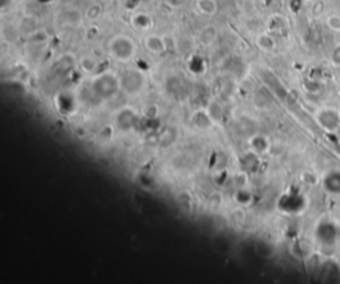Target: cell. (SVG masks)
I'll return each mask as SVG.
<instances>
[{
    "label": "cell",
    "instance_id": "obj_19",
    "mask_svg": "<svg viewBox=\"0 0 340 284\" xmlns=\"http://www.w3.org/2000/svg\"><path fill=\"white\" fill-rule=\"evenodd\" d=\"M170 6H173V7H178V6H181V4L183 3V0H166Z\"/></svg>",
    "mask_w": 340,
    "mask_h": 284
},
{
    "label": "cell",
    "instance_id": "obj_9",
    "mask_svg": "<svg viewBox=\"0 0 340 284\" xmlns=\"http://www.w3.org/2000/svg\"><path fill=\"white\" fill-rule=\"evenodd\" d=\"M132 25L140 31H147L153 27V19L145 12H137L132 16Z\"/></svg>",
    "mask_w": 340,
    "mask_h": 284
},
{
    "label": "cell",
    "instance_id": "obj_12",
    "mask_svg": "<svg viewBox=\"0 0 340 284\" xmlns=\"http://www.w3.org/2000/svg\"><path fill=\"white\" fill-rule=\"evenodd\" d=\"M255 42L258 48L263 49V51H271L275 47V42H274L273 37L270 35H266V33H262V35L258 36Z\"/></svg>",
    "mask_w": 340,
    "mask_h": 284
},
{
    "label": "cell",
    "instance_id": "obj_16",
    "mask_svg": "<svg viewBox=\"0 0 340 284\" xmlns=\"http://www.w3.org/2000/svg\"><path fill=\"white\" fill-rule=\"evenodd\" d=\"M101 12H102L101 6H98V4H92V6H89V7L87 8V11H85V18H87L88 20L95 21L101 16Z\"/></svg>",
    "mask_w": 340,
    "mask_h": 284
},
{
    "label": "cell",
    "instance_id": "obj_7",
    "mask_svg": "<svg viewBox=\"0 0 340 284\" xmlns=\"http://www.w3.org/2000/svg\"><path fill=\"white\" fill-rule=\"evenodd\" d=\"M281 207L288 213H299L305 209V198H301L300 195H296V194L286 195L283 200H281Z\"/></svg>",
    "mask_w": 340,
    "mask_h": 284
},
{
    "label": "cell",
    "instance_id": "obj_1",
    "mask_svg": "<svg viewBox=\"0 0 340 284\" xmlns=\"http://www.w3.org/2000/svg\"><path fill=\"white\" fill-rule=\"evenodd\" d=\"M109 53L113 59L121 63H128L136 56L137 47L132 37L127 35H117L109 42Z\"/></svg>",
    "mask_w": 340,
    "mask_h": 284
},
{
    "label": "cell",
    "instance_id": "obj_4",
    "mask_svg": "<svg viewBox=\"0 0 340 284\" xmlns=\"http://www.w3.org/2000/svg\"><path fill=\"white\" fill-rule=\"evenodd\" d=\"M337 238V230L336 226L331 223V222H322L318 228H316V239L319 240L322 245L331 246L336 242Z\"/></svg>",
    "mask_w": 340,
    "mask_h": 284
},
{
    "label": "cell",
    "instance_id": "obj_5",
    "mask_svg": "<svg viewBox=\"0 0 340 284\" xmlns=\"http://www.w3.org/2000/svg\"><path fill=\"white\" fill-rule=\"evenodd\" d=\"M144 47L152 55H162L168 51V43L165 37L158 35H147L144 40Z\"/></svg>",
    "mask_w": 340,
    "mask_h": 284
},
{
    "label": "cell",
    "instance_id": "obj_8",
    "mask_svg": "<svg viewBox=\"0 0 340 284\" xmlns=\"http://www.w3.org/2000/svg\"><path fill=\"white\" fill-rule=\"evenodd\" d=\"M323 187L327 193L339 195L340 194V172L333 170L323 178Z\"/></svg>",
    "mask_w": 340,
    "mask_h": 284
},
{
    "label": "cell",
    "instance_id": "obj_13",
    "mask_svg": "<svg viewBox=\"0 0 340 284\" xmlns=\"http://www.w3.org/2000/svg\"><path fill=\"white\" fill-rule=\"evenodd\" d=\"M80 68L85 73H93L97 69V60L92 56H84L80 60Z\"/></svg>",
    "mask_w": 340,
    "mask_h": 284
},
{
    "label": "cell",
    "instance_id": "obj_6",
    "mask_svg": "<svg viewBox=\"0 0 340 284\" xmlns=\"http://www.w3.org/2000/svg\"><path fill=\"white\" fill-rule=\"evenodd\" d=\"M318 119H319L320 125L327 130H335L339 127L340 123L339 114L332 109H326V110L320 112Z\"/></svg>",
    "mask_w": 340,
    "mask_h": 284
},
{
    "label": "cell",
    "instance_id": "obj_18",
    "mask_svg": "<svg viewBox=\"0 0 340 284\" xmlns=\"http://www.w3.org/2000/svg\"><path fill=\"white\" fill-rule=\"evenodd\" d=\"M328 24L332 27L333 29H340V16L339 18H330V20H328Z\"/></svg>",
    "mask_w": 340,
    "mask_h": 284
},
{
    "label": "cell",
    "instance_id": "obj_20",
    "mask_svg": "<svg viewBox=\"0 0 340 284\" xmlns=\"http://www.w3.org/2000/svg\"><path fill=\"white\" fill-rule=\"evenodd\" d=\"M0 2H2V7H6V6H7V4H10L12 0H0Z\"/></svg>",
    "mask_w": 340,
    "mask_h": 284
},
{
    "label": "cell",
    "instance_id": "obj_10",
    "mask_svg": "<svg viewBox=\"0 0 340 284\" xmlns=\"http://www.w3.org/2000/svg\"><path fill=\"white\" fill-rule=\"evenodd\" d=\"M218 37V31L215 27L213 25H209V27H205L200 33V42L202 46L209 47L211 46Z\"/></svg>",
    "mask_w": 340,
    "mask_h": 284
},
{
    "label": "cell",
    "instance_id": "obj_17",
    "mask_svg": "<svg viewBox=\"0 0 340 284\" xmlns=\"http://www.w3.org/2000/svg\"><path fill=\"white\" fill-rule=\"evenodd\" d=\"M331 61H332L335 65H340V46L335 47L331 53Z\"/></svg>",
    "mask_w": 340,
    "mask_h": 284
},
{
    "label": "cell",
    "instance_id": "obj_11",
    "mask_svg": "<svg viewBox=\"0 0 340 284\" xmlns=\"http://www.w3.org/2000/svg\"><path fill=\"white\" fill-rule=\"evenodd\" d=\"M197 8L202 15L213 16L218 11L217 0H197Z\"/></svg>",
    "mask_w": 340,
    "mask_h": 284
},
{
    "label": "cell",
    "instance_id": "obj_3",
    "mask_svg": "<svg viewBox=\"0 0 340 284\" xmlns=\"http://www.w3.org/2000/svg\"><path fill=\"white\" fill-rule=\"evenodd\" d=\"M144 74L137 69H128L120 76V85L128 93H137L144 88Z\"/></svg>",
    "mask_w": 340,
    "mask_h": 284
},
{
    "label": "cell",
    "instance_id": "obj_14",
    "mask_svg": "<svg viewBox=\"0 0 340 284\" xmlns=\"http://www.w3.org/2000/svg\"><path fill=\"white\" fill-rule=\"evenodd\" d=\"M250 145L253 147L254 153H265V151L269 149V142L265 137H260V136H256L253 140L250 141Z\"/></svg>",
    "mask_w": 340,
    "mask_h": 284
},
{
    "label": "cell",
    "instance_id": "obj_2",
    "mask_svg": "<svg viewBox=\"0 0 340 284\" xmlns=\"http://www.w3.org/2000/svg\"><path fill=\"white\" fill-rule=\"evenodd\" d=\"M121 88L120 85V77H117L116 74L113 73H102L98 74L97 77L93 81V89L96 93L104 96V97H109L113 93H116L119 89Z\"/></svg>",
    "mask_w": 340,
    "mask_h": 284
},
{
    "label": "cell",
    "instance_id": "obj_15",
    "mask_svg": "<svg viewBox=\"0 0 340 284\" xmlns=\"http://www.w3.org/2000/svg\"><path fill=\"white\" fill-rule=\"evenodd\" d=\"M63 20L67 24L76 25L81 21V14L78 10H68L63 12Z\"/></svg>",
    "mask_w": 340,
    "mask_h": 284
}]
</instances>
